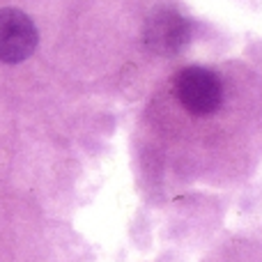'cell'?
Listing matches in <instances>:
<instances>
[{"instance_id": "cell-1", "label": "cell", "mask_w": 262, "mask_h": 262, "mask_svg": "<svg viewBox=\"0 0 262 262\" xmlns=\"http://www.w3.org/2000/svg\"><path fill=\"white\" fill-rule=\"evenodd\" d=\"M175 95L189 113L212 115L223 101V85L209 69L186 67L175 76Z\"/></svg>"}, {"instance_id": "cell-2", "label": "cell", "mask_w": 262, "mask_h": 262, "mask_svg": "<svg viewBox=\"0 0 262 262\" xmlns=\"http://www.w3.org/2000/svg\"><path fill=\"white\" fill-rule=\"evenodd\" d=\"M37 28L28 14L14 7L0 9V62L18 64L37 49Z\"/></svg>"}, {"instance_id": "cell-3", "label": "cell", "mask_w": 262, "mask_h": 262, "mask_svg": "<svg viewBox=\"0 0 262 262\" xmlns=\"http://www.w3.org/2000/svg\"><path fill=\"white\" fill-rule=\"evenodd\" d=\"M191 26L175 9H159L145 26V44L152 53L175 55L189 44Z\"/></svg>"}]
</instances>
